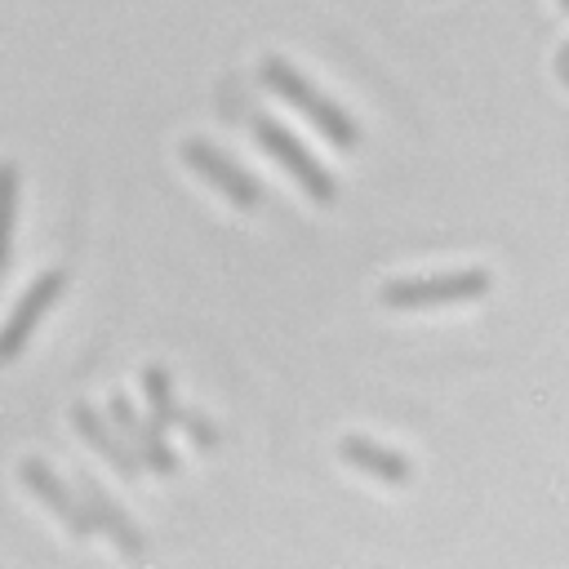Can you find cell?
I'll list each match as a JSON object with an SVG mask.
<instances>
[{"instance_id":"12","label":"cell","mask_w":569,"mask_h":569,"mask_svg":"<svg viewBox=\"0 0 569 569\" xmlns=\"http://www.w3.org/2000/svg\"><path fill=\"white\" fill-rule=\"evenodd\" d=\"M13 222H18V164L13 160H0V276L9 267Z\"/></svg>"},{"instance_id":"8","label":"cell","mask_w":569,"mask_h":569,"mask_svg":"<svg viewBox=\"0 0 569 569\" xmlns=\"http://www.w3.org/2000/svg\"><path fill=\"white\" fill-rule=\"evenodd\" d=\"M80 507H84V516H89V529H102V533L120 547V556L147 560V538H142V529H138V525L116 507V498L102 493L89 476H80Z\"/></svg>"},{"instance_id":"2","label":"cell","mask_w":569,"mask_h":569,"mask_svg":"<svg viewBox=\"0 0 569 569\" xmlns=\"http://www.w3.org/2000/svg\"><path fill=\"white\" fill-rule=\"evenodd\" d=\"M489 293V271L467 267V271H440V276H405L387 280L378 289L382 307L396 311H418V307H445V302H471Z\"/></svg>"},{"instance_id":"4","label":"cell","mask_w":569,"mask_h":569,"mask_svg":"<svg viewBox=\"0 0 569 569\" xmlns=\"http://www.w3.org/2000/svg\"><path fill=\"white\" fill-rule=\"evenodd\" d=\"M182 160H187L209 187H218L236 209H258V204H262V187H258L231 156H222L213 142H204V138H187V142H182Z\"/></svg>"},{"instance_id":"9","label":"cell","mask_w":569,"mask_h":569,"mask_svg":"<svg viewBox=\"0 0 569 569\" xmlns=\"http://www.w3.org/2000/svg\"><path fill=\"white\" fill-rule=\"evenodd\" d=\"M71 422H76V431H80L124 480H133V476L142 471V467H138V453H133V449L124 445V436L107 422V413H98L89 400H76V405H71Z\"/></svg>"},{"instance_id":"1","label":"cell","mask_w":569,"mask_h":569,"mask_svg":"<svg viewBox=\"0 0 569 569\" xmlns=\"http://www.w3.org/2000/svg\"><path fill=\"white\" fill-rule=\"evenodd\" d=\"M258 80H262L271 93H280L289 107H298L333 147H356V142H360V124H356L333 98H325L293 62H284V58H262Z\"/></svg>"},{"instance_id":"13","label":"cell","mask_w":569,"mask_h":569,"mask_svg":"<svg viewBox=\"0 0 569 569\" xmlns=\"http://www.w3.org/2000/svg\"><path fill=\"white\" fill-rule=\"evenodd\" d=\"M178 422L191 431V440H196L200 449H213V445H218V431H213V422H204L200 413H187V409H182V413H178Z\"/></svg>"},{"instance_id":"6","label":"cell","mask_w":569,"mask_h":569,"mask_svg":"<svg viewBox=\"0 0 569 569\" xmlns=\"http://www.w3.org/2000/svg\"><path fill=\"white\" fill-rule=\"evenodd\" d=\"M107 422L133 445V453H142V467H151L156 476H173V471H178V458H173V449L164 445V427H156L151 418H142L124 391H116V396L107 400Z\"/></svg>"},{"instance_id":"3","label":"cell","mask_w":569,"mask_h":569,"mask_svg":"<svg viewBox=\"0 0 569 569\" xmlns=\"http://www.w3.org/2000/svg\"><path fill=\"white\" fill-rule=\"evenodd\" d=\"M253 133H258V142H262V151L276 160V164H284L293 178H298V187L316 200V204H333V196H338V187H333V178H329V169L280 124V120H271V116H253Z\"/></svg>"},{"instance_id":"7","label":"cell","mask_w":569,"mask_h":569,"mask_svg":"<svg viewBox=\"0 0 569 569\" xmlns=\"http://www.w3.org/2000/svg\"><path fill=\"white\" fill-rule=\"evenodd\" d=\"M18 480H22L76 538H89V533H93V529H89V516H84V507H80V498L58 480V471H53L44 458H22V462H18Z\"/></svg>"},{"instance_id":"11","label":"cell","mask_w":569,"mask_h":569,"mask_svg":"<svg viewBox=\"0 0 569 569\" xmlns=\"http://www.w3.org/2000/svg\"><path fill=\"white\" fill-rule=\"evenodd\" d=\"M142 391H147V405H151V422L156 427H169V422H178V413H182V405L173 400V387H169V373L160 369V365H147L142 369Z\"/></svg>"},{"instance_id":"5","label":"cell","mask_w":569,"mask_h":569,"mask_svg":"<svg viewBox=\"0 0 569 569\" xmlns=\"http://www.w3.org/2000/svg\"><path fill=\"white\" fill-rule=\"evenodd\" d=\"M62 289H67V276L62 271H44V276L31 280V289L18 298V307L9 311V320L0 329V365H13L22 356L27 338L36 333V325L44 320V311L62 298Z\"/></svg>"},{"instance_id":"10","label":"cell","mask_w":569,"mask_h":569,"mask_svg":"<svg viewBox=\"0 0 569 569\" xmlns=\"http://www.w3.org/2000/svg\"><path fill=\"white\" fill-rule=\"evenodd\" d=\"M338 453H342V462H351L356 471H369V476H378V480H387V485H409V480H413V462H409L405 453H396V449H382V445L369 440V436H342Z\"/></svg>"}]
</instances>
